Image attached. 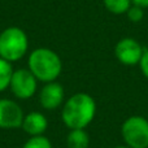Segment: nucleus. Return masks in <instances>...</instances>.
I'll list each match as a JSON object with an SVG mask.
<instances>
[{
  "label": "nucleus",
  "mask_w": 148,
  "mask_h": 148,
  "mask_svg": "<svg viewBox=\"0 0 148 148\" xmlns=\"http://www.w3.org/2000/svg\"><path fill=\"white\" fill-rule=\"evenodd\" d=\"M96 114V101L87 92H77L62 104L61 120L69 130L86 129Z\"/></svg>",
  "instance_id": "f257e3e1"
},
{
  "label": "nucleus",
  "mask_w": 148,
  "mask_h": 148,
  "mask_svg": "<svg viewBox=\"0 0 148 148\" xmlns=\"http://www.w3.org/2000/svg\"><path fill=\"white\" fill-rule=\"evenodd\" d=\"M27 69L43 83L55 82L62 72L61 57L55 51L46 47L35 48L27 59Z\"/></svg>",
  "instance_id": "f03ea898"
},
{
  "label": "nucleus",
  "mask_w": 148,
  "mask_h": 148,
  "mask_svg": "<svg viewBox=\"0 0 148 148\" xmlns=\"http://www.w3.org/2000/svg\"><path fill=\"white\" fill-rule=\"evenodd\" d=\"M29 49L27 34L17 26H9L0 33V57L9 62L21 60Z\"/></svg>",
  "instance_id": "7ed1b4c3"
},
{
  "label": "nucleus",
  "mask_w": 148,
  "mask_h": 148,
  "mask_svg": "<svg viewBox=\"0 0 148 148\" xmlns=\"http://www.w3.org/2000/svg\"><path fill=\"white\" fill-rule=\"evenodd\" d=\"M121 135L130 148H148V120L143 116H130L121 126Z\"/></svg>",
  "instance_id": "20e7f679"
},
{
  "label": "nucleus",
  "mask_w": 148,
  "mask_h": 148,
  "mask_svg": "<svg viewBox=\"0 0 148 148\" xmlns=\"http://www.w3.org/2000/svg\"><path fill=\"white\" fill-rule=\"evenodd\" d=\"M38 79L29 69L14 70L10 78L9 88L12 94L20 100H27L36 94L38 90Z\"/></svg>",
  "instance_id": "39448f33"
},
{
  "label": "nucleus",
  "mask_w": 148,
  "mask_h": 148,
  "mask_svg": "<svg viewBox=\"0 0 148 148\" xmlns=\"http://www.w3.org/2000/svg\"><path fill=\"white\" fill-rule=\"evenodd\" d=\"M144 53V48L136 39L122 38L114 46V56L122 65L135 66L139 65Z\"/></svg>",
  "instance_id": "423d86ee"
},
{
  "label": "nucleus",
  "mask_w": 148,
  "mask_h": 148,
  "mask_svg": "<svg viewBox=\"0 0 148 148\" xmlns=\"http://www.w3.org/2000/svg\"><path fill=\"white\" fill-rule=\"evenodd\" d=\"M25 117L22 108L12 99L3 97L0 99V129L3 130H14L22 126Z\"/></svg>",
  "instance_id": "0eeeda50"
},
{
  "label": "nucleus",
  "mask_w": 148,
  "mask_h": 148,
  "mask_svg": "<svg viewBox=\"0 0 148 148\" xmlns=\"http://www.w3.org/2000/svg\"><path fill=\"white\" fill-rule=\"evenodd\" d=\"M65 91L59 82L44 83L39 92V103L47 110H55L64 104Z\"/></svg>",
  "instance_id": "6e6552de"
},
{
  "label": "nucleus",
  "mask_w": 148,
  "mask_h": 148,
  "mask_svg": "<svg viewBox=\"0 0 148 148\" xmlns=\"http://www.w3.org/2000/svg\"><path fill=\"white\" fill-rule=\"evenodd\" d=\"M47 127H48V120L47 117L40 112H30L25 114L22 121V129L27 135L30 136H36V135H43L46 133Z\"/></svg>",
  "instance_id": "1a4fd4ad"
},
{
  "label": "nucleus",
  "mask_w": 148,
  "mask_h": 148,
  "mask_svg": "<svg viewBox=\"0 0 148 148\" xmlns=\"http://www.w3.org/2000/svg\"><path fill=\"white\" fill-rule=\"evenodd\" d=\"M68 148H88L90 135L86 129H73L66 136Z\"/></svg>",
  "instance_id": "9d476101"
},
{
  "label": "nucleus",
  "mask_w": 148,
  "mask_h": 148,
  "mask_svg": "<svg viewBox=\"0 0 148 148\" xmlns=\"http://www.w3.org/2000/svg\"><path fill=\"white\" fill-rule=\"evenodd\" d=\"M103 4H104L105 9L112 14L121 16L126 14V12L133 5V3L131 0H103Z\"/></svg>",
  "instance_id": "9b49d317"
},
{
  "label": "nucleus",
  "mask_w": 148,
  "mask_h": 148,
  "mask_svg": "<svg viewBox=\"0 0 148 148\" xmlns=\"http://www.w3.org/2000/svg\"><path fill=\"white\" fill-rule=\"evenodd\" d=\"M13 72L14 70L12 68V62L0 57V92L9 88L10 78H12Z\"/></svg>",
  "instance_id": "f8f14e48"
},
{
  "label": "nucleus",
  "mask_w": 148,
  "mask_h": 148,
  "mask_svg": "<svg viewBox=\"0 0 148 148\" xmlns=\"http://www.w3.org/2000/svg\"><path fill=\"white\" fill-rule=\"evenodd\" d=\"M22 148H52V143L47 136L36 135V136H30L23 143Z\"/></svg>",
  "instance_id": "ddd939ff"
},
{
  "label": "nucleus",
  "mask_w": 148,
  "mask_h": 148,
  "mask_svg": "<svg viewBox=\"0 0 148 148\" xmlns=\"http://www.w3.org/2000/svg\"><path fill=\"white\" fill-rule=\"evenodd\" d=\"M126 16H127L129 21H131L133 23H138L144 18V8L133 4L126 12Z\"/></svg>",
  "instance_id": "4468645a"
},
{
  "label": "nucleus",
  "mask_w": 148,
  "mask_h": 148,
  "mask_svg": "<svg viewBox=\"0 0 148 148\" xmlns=\"http://www.w3.org/2000/svg\"><path fill=\"white\" fill-rule=\"evenodd\" d=\"M139 68H140L142 74L148 79V49H144V53L139 62Z\"/></svg>",
  "instance_id": "2eb2a0df"
},
{
  "label": "nucleus",
  "mask_w": 148,
  "mask_h": 148,
  "mask_svg": "<svg viewBox=\"0 0 148 148\" xmlns=\"http://www.w3.org/2000/svg\"><path fill=\"white\" fill-rule=\"evenodd\" d=\"M134 5H138L142 8H148V0H131Z\"/></svg>",
  "instance_id": "dca6fc26"
},
{
  "label": "nucleus",
  "mask_w": 148,
  "mask_h": 148,
  "mask_svg": "<svg viewBox=\"0 0 148 148\" xmlns=\"http://www.w3.org/2000/svg\"><path fill=\"white\" fill-rule=\"evenodd\" d=\"M114 148H130V147H127V146L125 144V146H117V147H114Z\"/></svg>",
  "instance_id": "f3484780"
}]
</instances>
